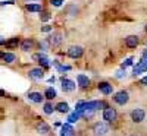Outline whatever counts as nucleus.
<instances>
[{
	"label": "nucleus",
	"instance_id": "e433bc0d",
	"mask_svg": "<svg viewBox=\"0 0 147 136\" xmlns=\"http://www.w3.org/2000/svg\"><path fill=\"white\" fill-rule=\"evenodd\" d=\"M25 2H28V0H25ZM31 2H35V0H31Z\"/></svg>",
	"mask_w": 147,
	"mask_h": 136
},
{
	"label": "nucleus",
	"instance_id": "b1692460",
	"mask_svg": "<svg viewBox=\"0 0 147 136\" xmlns=\"http://www.w3.org/2000/svg\"><path fill=\"white\" fill-rule=\"evenodd\" d=\"M49 47H50V43H49V40H47V38L43 40L41 44H40V48H41L43 51H47V50H49Z\"/></svg>",
	"mask_w": 147,
	"mask_h": 136
},
{
	"label": "nucleus",
	"instance_id": "9b49d317",
	"mask_svg": "<svg viewBox=\"0 0 147 136\" xmlns=\"http://www.w3.org/2000/svg\"><path fill=\"white\" fill-rule=\"evenodd\" d=\"M28 98H30V101H32V103H35V104H40V103H43V100H44V95H43L41 92H30V94H28Z\"/></svg>",
	"mask_w": 147,
	"mask_h": 136
},
{
	"label": "nucleus",
	"instance_id": "2f4dec72",
	"mask_svg": "<svg viewBox=\"0 0 147 136\" xmlns=\"http://www.w3.org/2000/svg\"><path fill=\"white\" fill-rule=\"evenodd\" d=\"M140 83H141V85H144V86H147V76H144V78L140 81Z\"/></svg>",
	"mask_w": 147,
	"mask_h": 136
},
{
	"label": "nucleus",
	"instance_id": "4be33fe9",
	"mask_svg": "<svg viewBox=\"0 0 147 136\" xmlns=\"http://www.w3.org/2000/svg\"><path fill=\"white\" fill-rule=\"evenodd\" d=\"M27 9L30 12H40L41 10V5H38V3H28L27 5Z\"/></svg>",
	"mask_w": 147,
	"mask_h": 136
},
{
	"label": "nucleus",
	"instance_id": "423d86ee",
	"mask_svg": "<svg viewBox=\"0 0 147 136\" xmlns=\"http://www.w3.org/2000/svg\"><path fill=\"white\" fill-rule=\"evenodd\" d=\"M47 40H49V43H50V45L59 47L60 44H62V41H63V35H62V32H53Z\"/></svg>",
	"mask_w": 147,
	"mask_h": 136
},
{
	"label": "nucleus",
	"instance_id": "72a5a7b5",
	"mask_svg": "<svg viewBox=\"0 0 147 136\" xmlns=\"http://www.w3.org/2000/svg\"><path fill=\"white\" fill-rule=\"evenodd\" d=\"M6 43V40L3 38V37H0V44H5Z\"/></svg>",
	"mask_w": 147,
	"mask_h": 136
},
{
	"label": "nucleus",
	"instance_id": "2eb2a0df",
	"mask_svg": "<svg viewBox=\"0 0 147 136\" xmlns=\"http://www.w3.org/2000/svg\"><path fill=\"white\" fill-rule=\"evenodd\" d=\"M32 45H34V41L31 38H27V40H24L21 43V48H22L24 51H30L31 48H32Z\"/></svg>",
	"mask_w": 147,
	"mask_h": 136
},
{
	"label": "nucleus",
	"instance_id": "20e7f679",
	"mask_svg": "<svg viewBox=\"0 0 147 136\" xmlns=\"http://www.w3.org/2000/svg\"><path fill=\"white\" fill-rule=\"evenodd\" d=\"M66 54L71 57V59H80L82 54H84V48L81 45H71L68 48V51Z\"/></svg>",
	"mask_w": 147,
	"mask_h": 136
},
{
	"label": "nucleus",
	"instance_id": "bb28decb",
	"mask_svg": "<svg viewBox=\"0 0 147 136\" xmlns=\"http://www.w3.org/2000/svg\"><path fill=\"white\" fill-rule=\"evenodd\" d=\"M131 65H132V59L129 57V59H127V60L124 61V63H122V66H121V67H122V69H125V67H128V66H131Z\"/></svg>",
	"mask_w": 147,
	"mask_h": 136
},
{
	"label": "nucleus",
	"instance_id": "1a4fd4ad",
	"mask_svg": "<svg viewBox=\"0 0 147 136\" xmlns=\"http://www.w3.org/2000/svg\"><path fill=\"white\" fill-rule=\"evenodd\" d=\"M97 88H99V91H100L103 95H110V94L113 92V88H112V85H110L109 82H100Z\"/></svg>",
	"mask_w": 147,
	"mask_h": 136
},
{
	"label": "nucleus",
	"instance_id": "9d476101",
	"mask_svg": "<svg viewBox=\"0 0 147 136\" xmlns=\"http://www.w3.org/2000/svg\"><path fill=\"white\" fill-rule=\"evenodd\" d=\"M138 43H140V38L137 35H128L125 38V45L128 48H136L138 45Z\"/></svg>",
	"mask_w": 147,
	"mask_h": 136
},
{
	"label": "nucleus",
	"instance_id": "7ed1b4c3",
	"mask_svg": "<svg viewBox=\"0 0 147 136\" xmlns=\"http://www.w3.org/2000/svg\"><path fill=\"white\" fill-rule=\"evenodd\" d=\"M113 101L119 105H125L128 101H129V94L127 91H119L113 95Z\"/></svg>",
	"mask_w": 147,
	"mask_h": 136
},
{
	"label": "nucleus",
	"instance_id": "412c9836",
	"mask_svg": "<svg viewBox=\"0 0 147 136\" xmlns=\"http://www.w3.org/2000/svg\"><path fill=\"white\" fill-rule=\"evenodd\" d=\"M18 44H19V40L16 38V37H15V38H10L9 41L5 43V45H6L7 48H15V47H18Z\"/></svg>",
	"mask_w": 147,
	"mask_h": 136
},
{
	"label": "nucleus",
	"instance_id": "ddd939ff",
	"mask_svg": "<svg viewBox=\"0 0 147 136\" xmlns=\"http://www.w3.org/2000/svg\"><path fill=\"white\" fill-rule=\"evenodd\" d=\"M143 72H147V61L140 60L138 65L134 66V75H138V73H143Z\"/></svg>",
	"mask_w": 147,
	"mask_h": 136
},
{
	"label": "nucleus",
	"instance_id": "5701e85b",
	"mask_svg": "<svg viewBox=\"0 0 147 136\" xmlns=\"http://www.w3.org/2000/svg\"><path fill=\"white\" fill-rule=\"evenodd\" d=\"M80 117H82V116L80 113H77V111H74V113L69 114V117H68V123H75V121L80 120Z\"/></svg>",
	"mask_w": 147,
	"mask_h": 136
},
{
	"label": "nucleus",
	"instance_id": "0eeeda50",
	"mask_svg": "<svg viewBox=\"0 0 147 136\" xmlns=\"http://www.w3.org/2000/svg\"><path fill=\"white\" fill-rule=\"evenodd\" d=\"M60 82H62V89H63V92H72L74 89L77 88L75 82H74V81H71V79L62 78V79H60Z\"/></svg>",
	"mask_w": 147,
	"mask_h": 136
},
{
	"label": "nucleus",
	"instance_id": "f8f14e48",
	"mask_svg": "<svg viewBox=\"0 0 147 136\" xmlns=\"http://www.w3.org/2000/svg\"><path fill=\"white\" fill-rule=\"evenodd\" d=\"M77 82H78V85L81 86V88H87V86H90V79H88V76L82 75V73H80V75L77 76Z\"/></svg>",
	"mask_w": 147,
	"mask_h": 136
},
{
	"label": "nucleus",
	"instance_id": "c756f323",
	"mask_svg": "<svg viewBox=\"0 0 147 136\" xmlns=\"http://www.w3.org/2000/svg\"><path fill=\"white\" fill-rule=\"evenodd\" d=\"M122 76H125V69H122V70H118V72H116V78H122Z\"/></svg>",
	"mask_w": 147,
	"mask_h": 136
},
{
	"label": "nucleus",
	"instance_id": "c9c22d12",
	"mask_svg": "<svg viewBox=\"0 0 147 136\" xmlns=\"http://www.w3.org/2000/svg\"><path fill=\"white\" fill-rule=\"evenodd\" d=\"M144 31H146V34H147V25H146V28H144Z\"/></svg>",
	"mask_w": 147,
	"mask_h": 136
},
{
	"label": "nucleus",
	"instance_id": "f257e3e1",
	"mask_svg": "<svg viewBox=\"0 0 147 136\" xmlns=\"http://www.w3.org/2000/svg\"><path fill=\"white\" fill-rule=\"evenodd\" d=\"M109 132H110V127H109V125L106 121H97V123H94V126H93L94 136H106Z\"/></svg>",
	"mask_w": 147,
	"mask_h": 136
},
{
	"label": "nucleus",
	"instance_id": "a211bd4d",
	"mask_svg": "<svg viewBox=\"0 0 147 136\" xmlns=\"http://www.w3.org/2000/svg\"><path fill=\"white\" fill-rule=\"evenodd\" d=\"M55 108H56V111H59V113H62V114H65V113H68V111H69L68 103H59Z\"/></svg>",
	"mask_w": 147,
	"mask_h": 136
},
{
	"label": "nucleus",
	"instance_id": "473e14b6",
	"mask_svg": "<svg viewBox=\"0 0 147 136\" xmlns=\"http://www.w3.org/2000/svg\"><path fill=\"white\" fill-rule=\"evenodd\" d=\"M141 60H144V61H147V50H146V51L143 53V59H141Z\"/></svg>",
	"mask_w": 147,
	"mask_h": 136
},
{
	"label": "nucleus",
	"instance_id": "6e6552de",
	"mask_svg": "<svg viewBox=\"0 0 147 136\" xmlns=\"http://www.w3.org/2000/svg\"><path fill=\"white\" fill-rule=\"evenodd\" d=\"M28 75H30V78H32V79L40 81V79L44 78V70H43L41 67H34V69H31V70L28 72Z\"/></svg>",
	"mask_w": 147,
	"mask_h": 136
},
{
	"label": "nucleus",
	"instance_id": "6ab92c4d",
	"mask_svg": "<svg viewBox=\"0 0 147 136\" xmlns=\"http://www.w3.org/2000/svg\"><path fill=\"white\" fill-rule=\"evenodd\" d=\"M55 110H56V108H55V105H53L50 101L46 103V104H44V107H43V111H44L46 114H53V111H55Z\"/></svg>",
	"mask_w": 147,
	"mask_h": 136
},
{
	"label": "nucleus",
	"instance_id": "4c0bfd02",
	"mask_svg": "<svg viewBox=\"0 0 147 136\" xmlns=\"http://www.w3.org/2000/svg\"><path fill=\"white\" fill-rule=\"evenodd\" d=\"M131 136H137V135H131Z\"/></svg>",
	"mask_w": 147,
	"mask_h": 136
},
{
	"label": "nucleus",
	"instance_id": "cd10ccee",
	"mask_svg": "<svg viewBox=\"0 0 147 136\" xmlns=\"http://www.w3.org/2000/svg\"><path fill=\"white\" fill-rule=\"evenodd\" d=\"M38 63H40L41 66H44V67H49V66H50V63H49V60H47V57H44V59H41V60L38 61Z\"/></svg>",
	"mask_w": 147,
	"mask_h": 136
},
{
	"label": "nucleus",
	"instance_id": "7c9ffc66",
	"mask_svg": "<svg viewBox=\"0 0 147 136\" xmlns=\"http://www.w3.org/2000/svg\"><path fill=\"white\" fill-rule=\"evenodd\" d=\"M41 31H43V32H50V31H52V27L44 25V27H41Z\"/></svg>",
	"mask_w": 147,
	"mask_h": 136
},
{
	"label": "nucleus",
	"instance_id": "aec40b11",
	"mask_svg": "<svg viewBox=\"0 0 147 136\" xmlns=\"http://www.w3.org/2000/svg\"><path fill=\"white\" fill-rule=\"evenodd\" d=\"M53 65L56 66V69H57L59 72H68V70H71V66H68V65H60L57 60L53 61Z\"/></svg>",
	"mask_w": 147,
	"mask_h": 136
},
{
	"label": "nucleus",
	"instance_id": "a878e982",
	"mask_svg": "<svg viewBox=\"0 0 147 136\" xmlns=\"http://www.w3.org/2000/svg\"><path fill=\"white\" fill-rule=\"evenodd\" d=\"M40 19H41V21H44V22H46V21H49V19H50V13H49V12H43V13L40 15Z\"/></svg>",
	"mask_w": 147,
	"mask_h": 136
},
{
	"label": "nucleus",
	"instance_id": "39448f33",
	"mask_svg": "<svg viewBox=\"0 0 147 136\" xmlns=\"http://www.w3.org/2000/svg\"><path fill=\"white\" fill-rule=\"evenodd\" d=\"M146 119V111L143 108H134L131 111V120L134 123H141Z\"/></svg>",
	"mask_w": 147,
	"mask_h": 136
},
{
	"label": "nucleus",
	"instance_id": "c85d7f7f",
	"mask_svg": "<svg viewBox=\"0 0 147 136\" xmlns=\"http://www.w3.org/2000/svg\"><path fill=\"white\" fill-rule=\"evenodd\" d=\"M50 3L55 6V7H59L60 5H62L63 3V0H50Z\"/></svg>",
	"mask_w": 147,
	"mask_h": 136
},
{
	"label": "nucleus",
	"instance_id": "58836bf2",
	"mask_svg": "<svg viewBox=\"0 0 147 136\" xmlns=\"http://www.w3.org/2000/svg\"><path fill=\"white\" fill-rule=\"evenodd\" d=\"M146 50H147V48H146Z\"/></svg>",
	"mask_w": 147,
	"mask_h": 136
},
{
	"label": "nucleus",
	"instance_id": "393cba45",
	"mask_svg": "<svg viewBox=\"0 0 147 136\" xmlns=\"http://www.w3.org/2000/svg\"><path fill=\"white\" fill-rule=\"evenodd\" d=\"M46 56L43 54V53H35L34 56H32V60H35V61H40L41 59H44Z\"/></svg>",
	"mask_w": 147,
	"mask_h": 136
},
{
	"label": "nucleus",
	"instance_id": "4468645a",
	"mask_svg": "<svg viewBox=\"0 0 147 136\" xmlns=\"http://www.w3.org/2000/svg\"><path fill=\"white\" fill-rule=\"evenodd\" d=\"M37 132H38L40 135H47L49 132H50V126H49L46 121H40L38 125H37Z\"/></svg>",
	"mask_w": 147,
	"mask_h": 136
},
{
	"label": "nucleus",
	"instance_id": "f3484780",
	"mask_svg": "<svg viewBox=\"0 0 147 136\" xmlns=\"http://www.w3.org/2000/svg\"><path fill=\"white\" fill-rule=\"evenodd\" d=\"M56 91L52 88V86H49V88L44 91V98H47V100H55V98H56Z\"/></svg>",
	"mask_w": 147,
	"mask_h": 136
},
{
	"label": "nucleus",
	"instance_id": "f03ea898",
	"mask_svg": "<svg viewBox=\"0 0 147 136\" xmlns=\"http://www.w3.org/2000/svg\"><path fill=\"white\" fill-rule=\"evenodd\" d=\"M103 120L106 123H115L118 120V111L112 107H107L103 110Z\"/></svg>",
	"mask_w": 147,
	"mask_h": 136
},
{
	"label": "nucleus",
	"instance_id": "dca6fc26",
	"mask_svg": "<svg viewBox=\"0 0 147 136\" xmlns=\"http://www.w3.org/2000/svg\"><path fill=\"white\" fill-rule=\"evenodd\" d=\"M2 59L5 63H13V61L16 60V56L13 53H3L2 54Z\"/></svg>",
	"mask_w": 147,
	"mask_h": 136
},
{
	"label": "nucleus",
	"instance_id": "f704fd0d",
	"mask_svg": "<svg viewBox=\"0 0 147 136\" xmlns=\"http://www.w3.org/2000/svg\"><path fill=\"white\" fill-rule=\"evenodd\" d=\"M2 97H5V91H3V89H0V98H2Z\"/></svg>",
	"mask_w": 147,
	"mask_h": 136
}]
</instances>
